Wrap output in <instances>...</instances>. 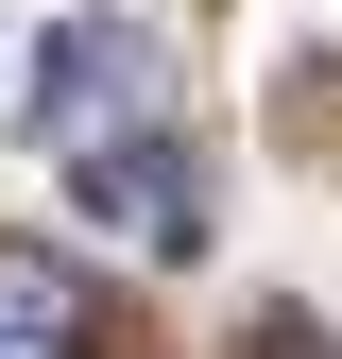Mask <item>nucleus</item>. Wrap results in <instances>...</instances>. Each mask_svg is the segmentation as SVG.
I'll use <instances>...</instances> for the list:
<instances>
[{
	"mask_svg": "<svg viewBox=\"0 0 342 359\" xmlns=\"http://www.w3.org/2000/svg\"><path fill=\"white\" fill-rule=\"evenodd\" d=\"M240 359H325V325H291V308H256V342Z\"/></svg>",
	"mask_w": 342,
	"mask_h": 359,
	"instance_id": "4",
	"label": "nucleus"
},
{
	"mask_svg": "<svg viewBox=\"0 0 342 359\" xmlns=\"http://www.w3.org/2000/svg\"><path fill=\"white\" fill-rule=\"evenodd\" d=\"M137 120H154V52H137V18H69L52 69H34V137H52V154H103V137H137Z\"/></svg>",
	"mask_w": 342,
	"mask_h": 359,
	"instance_id": "1",
	"label": "nucleus"
},
{
	"mask_svg": "<svg viewBox=\"0 0 342 359\" xmlns=\"http://www.w3.org/2000/svg\"><path fill=\"white\" fill-rule=\"evenodd\" d=\"M0 359H103V291L34 240H0Z\"/></svg>",
	"mask_w": 342,
	"mask_h": 359,
	"instance_id": "3",
	"label": "nucleus"
},
{
	"mask_svg": "<svg viewBox=\"0 0 342 359\" xmlns=\"http://www.w3.org/2000/svg\"><path fill=\"white\" fill-rule=\"evenodd\" d=\"M69 189L103 205L120 240H154V257H189V240H205V189H189V154H171L154 120H137V137H103V154H69Z\"/></svg>",
	"mask_w": 342,
	"mask_h": 359,
	"instance_id": "2",
	"label": "nucleus"
}]
</instances>
